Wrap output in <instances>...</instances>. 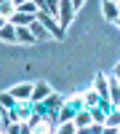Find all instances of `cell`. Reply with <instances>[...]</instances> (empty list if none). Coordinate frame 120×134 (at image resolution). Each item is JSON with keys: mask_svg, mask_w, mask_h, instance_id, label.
<instances>
[{"mask_svg": "<svg viewBox=\"0 0 120 134\" xmlns=\"http://www.w3.org/2000/svg\"><path fill=\"white\" fill-rule=\"evenodd\" d=\"M35 19H37L40 24H43V27H46V30L51 32V35H53V40H59V38L64 35V30L59 27V21L53 19V16L48 14V11H46V8H37V11H35Z\"/></svg>", "mask_w": 120, "mask_h": 134, "instance_id": "6da1fadb", "label": "cell"}, {"mask_svg": "<svg viewBox=\"0 0 120 134\" xmlns=\"http://www.w3.org/2000/svg\"><path fill=\"white\" fill-rule=\"evenodd\" d=\"M72 14H75V8H72V0H59V27L61 30H67V24L72 21Z\"/></svg>", "mask_w": 120, "mask_h": 134, "instance_id": "7a4b0ae2", "label": "cell"}, {"mask_svg": "<svg viewBox=\"0 0 120 134\" xmlns=\"http://www.w3.org/2000/svg\"><path fill=\"white\" fill-rule=\"evenodd\" d=\"M48 94H51L48 83H32V94H29V102L35 105V102H40V99H46Z\"/></svg>", "mask_w": 120, "mask_h": 134, "instance_id": "3957f363", "label": "cell"}, {"mask_svg": "<svg viewBox=\"0 0 120 134\" xmlns=\"http://www.w3.org/2000/svg\"><path fill=\"white\" fill-rule=\"evenodd\" d=\"M29 30H32V35H35V40H37V43H40V40H53V35H51V32H48L46 27L40 24L37 19L32 21V24H29Z\"/></svg>", "mask_w": 120, "mask_h": 134, "instance_id": "277c9868", "label": "cell"}, {"mask_svg": "<svg viewBox=\"0 0 120 134\" xmlns=\"http://www.w3.org/2000/svg\"><path fill=\"white\" fill-rule=\"evenodd\" d=\"M16 43H37V40H35V35H32L29 27L16 24Z\"/></svg>", "mask_w": 120, "mask_h": 134, "instance_id": "5b68a950", "label": "cell"}, {"mask_svg": "<svg viewBox=\"0 0 120 134\" xmlns=\"http://www.w3.org/2000/svg\"><path fill=\"white\" fill-rule=\"evenodd\" d=\"M96 94H99V99H110V83L102 72L96 75Z\"/></svg>", "mask_w": 120, "mask_h": 134, "instance_id": "8992f818", "label": "cell"}, {"mask_svg": "<svg viewBox=\"0 0 120 134\" xmlns=\"http://www.w3.org/2000/svg\"><path fill=\"white\" fill-rule=\"evenodd\" d=\"M0 40L16 43V24H11V21H5V24L0 27Z\"/></svg>", "mask_w": 120, "mask_h": 134, "instance_id": "52a82bcc", "label": "cell"}, {"mask_svg": "<svg viewBox=\"0 0 120 134\" xmlns=\"http://www.w3.org/2000/svg\"><path fill=\"white\" fill-rule=\"evenodd\" d=\"M11 94H14L16 99H29V94H32V83H19L16 88H11Z\"/></svg>", "mask_w": 120, "mask_h": 134, "instance_id": "ba28073f", "label": "cell"}, {"mask_svg": "<svg viewBox=\"0 0 120 134\" xmlns=\"http://www.w3.org/2000/svg\"><path fill=\"white\" fill-rule=\"evenodd\" d=\"M72 124L78 126V129H85V126L91 124V110H83V113H78V115L72 118Z\"/></svg>", "mask_w": 120, "mask_h": 134, "instance_id": "9c48e42d", "label": "cell"}, {"mask_svg": "<svg viewBox=\"0 0 120 134\" xmlns=\"http://www.w3.org/2000/svg\"><path fill=\"white\" fill-rule=\"evenodd\" d=\"M110 102H112V107L120 105V81H117V78L110 83Z\"/></svg>", "mask_w": 120, "mask_h": 134, "instance_id": "30bf717a", "label": "cell"}, {"mask_svg": "<svg viewBox=\"0 0 120 134\" xmlns=\"http://www.w3.org/2000/svg\"><path fill=\"white\" fill-rule=\"evenodd\" d=\"M16 102H19V99L11 94V91H3V94H0V105H3V110H14Z\"/></svg>", "mask_w": 120, "mask_h": 134, "instance_id": "8fae6325", "label": "cell"}, {"mask_svg": "<svg viewBox=\"0 0 120 134\" xmlns=\"http://www.w3.org/2000/svg\"><path fill=\"white\" fill-rule=\"evenodd\" d=\"M102 8H104V16L110 19V21H115V19L120 16V11H117V3H110V0H104V5H102Z\"/></svg>", "mask_w": 120, "mask_h": 134, "instance_id": "7c38bea8", "label": "cell"}, {"mask_svg": "<svg viewBox=\"0 0 120 134\" xmlns=\"http://www.w3.org/2000/svg\"><path fill=\"white\" fill-rule=\"evenodd\" d=\"M75 110H78V107H75L72 102H70V105H61V107H59V121H72V118H75Z\"/></svg>", "mask_w": 120, "mask_h": 134, "instance_id": "4fadbf2b", "label": "cell"}, {"mask_svg": "<svg viewBox=\"0 0 120 134\" xmlns=\"http://www.w3.org/2000/svg\"><path fill=\"white\" fill-rule=\"evenodd\" d=\"M14 11H16V5L11 3V0H3V3H0V16H5V19H8Z\"/></svg>", "mask_w": 120, "mask_h": 134, "instance_id": "5bb4252c", "label": "cell"}, {"mask_svg": "<svg viewBox=\"0 0 120 134\" xmlns=\"http://www.w3.org/2000/svg\"><path fill=\"white\" fill-rule=\"evenodd\" d=\"M88 110H91V121H96V124H104V110H102V107L93 105V107H88Z\"/></svg>", "mask_w": 120, "mask_h": 134, "instance_id": "9a60e30c", "label": "cell"}, {"mask_svg": "<svg viewBox=\"0 0 120 134\" xmlns=\"http://www.w3.org/2000/svg\"><path fill=\"white\" fill-rule=\"evenodd\" d=\"M56 131H61V134H72V131H78V126H75L72 121H61V126H56Z\"/></svg>", "mask_w": 120, "mask_h": 134, "instance_id": "2e32d148", "label": "cell"}, {"mask_svg": "<svg viewBox=\"0 0 120 134\" xmlns=\"http://www.w3.org/2000/svg\"><path fill=\"white\" fill-rule=\"evenodd\" d=\"M83 99H85V107H93L96 102H99V97H96V91H88V94H85Z\"/></svg>", "mask_w": 120, "mask_h": 134, "instance_id": "e0dca14e", "label": "cell"}, {"mask_svg": "<svg viewBox=\"0 0 120 134\" xmlns=\"http://www.w3.org/2000/svg\"><path fill=\"white\" fill-rule=\"evenodd\" d=\"M11 124V121H5V113H3V105H0V131H5V126Z\"/></svg>", "mask_w": 120, "mask_h": 134, "instance_id": "ac0fdd59", "label": "cell"}, {"mask_svg": "<svg viewBox=\"0 0 120 134\" xmlns=\"http://www.w3.org/2000/svg\"><path fill=\"white\" fill-rule=\"evenodd\" d=\"M83 3H85V0H72V8H80Z\"/></svg>", "mask_w": 120, "mask_h": 134, "instance_id": "d6986e66", "label": "cell"}, {"mask_svg": "<svg viewBox=\"0 0 120 134\" xmlns=\"http://www.w3.org/2000/svg\"><path fill=\"white\" fill-rule=\"evenodd\" d=\"M115 78L120 81V62H117V67H115Z\"/></svg>", "mask_w": 120, "mask_h": 134, "instance_id": "ffe728a7", "label": "cell"}, {"mask_svg": "<svg viewBox=\"0 0 120 134\" xmlns=\"http://www.w3.org/2000/svg\"><path fill=\"white\" fill-rule=\"evenodd\" d=\"M5 21H8V19H5V16H0V27H3V24H5Z\"/></svg>", "mask_w": 120, "mask_h": 134, "instance_id": "44dd1931", "label": "cell"}, {"mask_svg": "<svg viewBox=\"0 0 120 134\" xmlns=\"http://www.w3.org/2000/svg\"><path fill=\"white\" fill-rule=\"evenodd\" d=\"M11 3H14V5H16V3H21V0H11Z\"/></svg>", "mask_w": 120, "mask_h": 134, "instance_id": "7402d4cb", "label": "cell"}, {"mask_svg": "<svg viewBox=\"0 0 120 134\" xmlns=\"http://www.w3.org/2000/svg\"><path fill=\"white\" fill-rule=\"evenodd\" d=\"M115 21H117V24H120V16H117V19H115Z\"/></svg>", "mask_w": 120, "mask_h": 134, "instance_id": "603a6c76", "label": "cell"}, {"mask_svg": "<svg viewBox=\"0 0 120 134\" xmlns=\"http://www.w3.org/2000/svg\"><path fill=\"white\" fill-rule=\"evenodd\" d=\"M110 3H117V0H110Z\"/></svg>", "mask_w": 120, "mask_h": 134, "instance_id": "cb8c5ba5", "label": "cell"}, {"mask_svg": "<svg viewBox=\"0 0 120 134\" xmlns=\"http://www.w3.org/2000/svg\"><path fill=\"white\" fill-rule=\"evenodd\" d=\"M117 131H120V126H117Z\"/></svg>", "mask_w": 120, "mask_h": 134, "instance_id": "d4e9b609", "label": "cell"}, {"mask_svg": "<svg viewBox=\"0 0 120 134\" xmlns=\"http://www.w3.org/2000/svg\"><path fill=\"white\" fill-rule=\"evenodd\" d=\"M0 3H3V0H0Z\"/></svg>", "mask_w": 120, "mask_h": 134, "instance_id": "484cf974", "label": "cell"}, {"mask_svg": "<svg viewBox=\"0 0 120 134\" xmlns=\"http://www.w3.org/2000/svg\"><path fill=\"white\" fill-rule=\"evenodd\" d=\"M117 107H120V105H117Z\"/></svg>", "mask_w": 120, "mask_h": 134, "instance_id": "4316f807", "label": "cell"}]
</instances>
